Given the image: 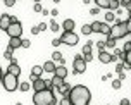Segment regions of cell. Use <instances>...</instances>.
Returning a JSON list of instances; mask_svg holds the SVG:
<instances>
[{"mask_svg": "<svg viewBox=\"0 0 131 105\" xmlns=\"http://www.w3.org/2000/svg\"><path fill=\"white\" fill-rule=\"evenodd\" d=\"M67 97L71 100V105H88L92 100V93L85 85H76L71 88Z\"/></svg>", "mask_w": 131, "mask_h": 105, "instance_id": "obj_1", "label": "cell"}, {"mask_svg": "<svg viewBox=\"0 0 131 105\" xmlns=\"http://www.w3.org/2000/svg\"><path fill=\"white\" fill-rule=\"evenodd\" d=\"M33 103L35 105H57V98L53 95L52 90H41V91H35L33 95Z\"/></svg>", "mask_w": 131, "mask_h": 105, "instance_id": "obj_2", "label": "cell"}, {"mask_svg": "<svg viewBox=\"0 0 131 105\" xmlns=\"http://www.w3.org/2000/svg\"><path fill=\"white\" fill-rule=\"evenodd\" d=\"M7 91H16L19 88V76H14L10 72H4L2 74V81H0Z\"/></svg>", "mask_w": 131, "mask_h": 105, "instance_id": "obj_3", "label": "cell"}, {"mask_svg": "<svg viewBox=\"0 0 131 105\" xmlns=\"http://www.w3.org/2000/svg\"><path fill=\"white\" fill-rule=\"evenodd\" d=\"M126 34H129L128 33V26H126V21H117L114 26H111V34L109 36H112V38H124Z\"/></svg>", "mask_w": 131, "mask_h": 105, "instance_id": "obj_4", "label": "cell"}, {"mask_svg": "<svg viewBox=\"0 0 131 105\" xmlns=\"http://www.w3.org/2000/svg\"><path fill=\"white\" fill-rule=\"evenodd\" d=\"M5 33L12 38V36H21L23 34V24H21V21H17V17H14L12 16V22L9 24V28L5 29Z\"/></svg>", "mask_w": 131, "mask_h": 105, "instance_id": "obj_5", "label": "cell"}, {"mask_svg": "<svg viewBox=\"0 0 131 105\" xmlns=\"http://www.w3.org/2000/svg\"><path fill=\"white\" fill-rule=\"evenodd\" d=\"M85 71H86V62L83 59V55H76L74 60H72V72L74 74H81Z\"/></svg>", "mask_w": 131, "mask_h": 105, "instance_id": "obj_6", "label": "cell"}, {"mask_svg": "<svg viewBox=\"0 0 131 105\" xmlns=\"http://www.w3.org/2000/svg\"><path fill=\"white\" fill-rule=\"evenodd\" d=\"M59 40H60V43H66V45L74 46L76 43H78V34L74 33V31H64Z\"/></svg>", "mask_w": 131, "mask_h": 105, "instance_id": "obj_7", "label": "cell"}, {"mask_svg": "<svg viewBox=\"0 0 131 105\" xmlns=\"http://www.w3.org/2000/svg\"><path fill=\"white\" fill-rule=\"evenodd\" d=\"M97 4L98 9H111V10H117L119 9V0H93Z\"/></svg>", "mask_w": 131, "mask_h": 105, "instance_id": "obj_8", "label": "cell"}, {"mask_svg": "<svg viewBox=\"0 0 131 105\" xmlns=\"http://www.w3.org/2000/svg\"><path fill=\"white\" fill-rule=\"evenodd\" d=\"M98 60H100L102 64H111V62H116V60H117V57H114L112 53L102 50V52H98Z\"/></svg>", "mask_w": 131, "mask_h": 105, "instance_id": "obj_9", "label": "cell"}, {"mask_svg": "<svg viewBox=\"0 0 131 105\" xmlns=\"http://www.w3.org/2000/svg\"><path fill=\"white\" fill-rule=\"evenodd\" d=\"M31 86H33L35 91H41V90H45V88H47V81H45V79H41V78H36V79H33Z\"/></svg>", "mask_w": 131, "mask_h": 105, "instance_id": "obj_10", "label": "cell"}, {"mask_svg": "<svg viewBox=\"0 0 131 105\" xmlns=\"http://www.w3.org/2000/svg\"><path fill=\"white\" fill-rule=\"evenodd\" d=\"M10 22H12V16L10 14H2V17H0V29L5 31Z\"/></svg>", "mask_w": 131, "mask_h": 105, "instance_id": "obj_11", "label": "cell"}, {"mask_svg": "<svg viewBox=\"0 0 131 105\" xmlns=\"http://www.w3.org/2000/svg\"><path fill=\"white\" fill-rule=\"evenodd\" d=\"M7 72H10V74H14V76H19L21 74V67L17 62H10V66L7 67Z\"/></svg>", "mask_w": 131, "mask_h": 105, "instance_id": "obj_12", "label": "cell"}, {"mask_svg": "<svg viewBox=\"0 0 131 105\" xmlns=\"http://www.w3.org/2000/svg\"><path fill=\"white\" fill-rule=\"evenodd\" d=\"M21 41H23L21 36H12L10 41H9V46H10L12 50H16V48H19V46H21Z\"/></svg>", "mask_w": 131, "mask_h": 105, "instance_id": "obj_13", "label": "cell"}, {"mask_svg": "<svg viewBox=\"0 0 131 105\" xmlns=\"http://www.w3.org/2000/svg\"><path fill=\"white\" fill-rule=\"evenodd\" d=\"M53 74L59 76V78H62V79H66V76H67V69H66V66H57Z\"/></svg>", "mask_w": 131, "mask_h": 105, "instance_id": "obj_14", "label": "cell"}, {"mask_svg": "<svg viewBox=\"0 0 131 105\" xmlns=\"http://www.w3.org/2000/svg\"><path fill=\"white\" fill-rule=\"evenodd\" d=\"M50 83H52V86L55 88V90H59L60 86L64 85V79H62V78H59V76H55V74H53V78L50 79Z\"/></svg>", "mask_w": 131, "mask_h": 105, "instance_id": "obj_15", "label": "cell"}, {"mask_svg": "<svg viewBox=\"0 0 131 105\" xmlns=\"http://www.w3.org/2000/svg\"><path fill=\"white\" fill-rule=\"evenodd\" d=\"M52 60H53V62H59L60 66H64V62H66V59L62 57V53H60L59 50H55V52L52 53Z\"/></svg>", "mask_w": 131, "mask_h": 105, "instance_id": "obj_16", "label": "cell"}, {"mask_svg": "<svg viewBox=\"0 0 131 105\" xmlns=\"http://www.w3.org/2000/svg\"><path fill=\"white\" fill-rule=\"evenodd\" d=\"M41 67H43V71H45V72H55V67H57V66H55L53 60H48V62H45Z\"/></svg>", "mask_w": 131, "mask_h": 105, "instance_id": "obj_17", "label": "cell"}, {"mask_svg": "<svg viewBox=\"0 0 131 105\" xmlns=\"http://www.w3.org/2000/svg\"><path fill=\"white\" fill-rule=\"evenodd\" d=\"M41 72H43V67H41V66H35L31 69V81H33V79H36V78H40Z\"/></svg>", "mask_w": 131, "mask_h": 105, "instance_id": "obj_18", "label": "cell"}, {"mask_svg": "<svg viewBox=\"0 0 131 105\" xmlns=\"http://www.w3.org/2000/svg\"><path fill=\"white\" fill-rule=\"evenodd\" d=\"M74 26H76V22L72 19H66L64 22H62V28H64V31H72L74 29Z\"/></svg>", "mask_w": 131, "mask_h": 105, "instance_id": "obj_19", "label": "cell"}, {"mask_svg": "<svg viewBox=\"0 0 131 105\" xmlns=\"http://www.w3.org/2000/svg\"><path fill=\"white\" fill-rule=\"evenodd\" d=\"M123 62H124L126 69H129V67H131V50H128V52L123 53Z\"/></svg>", "mask_w": 131, "mask_h": 105, "instance_id": "obj_20", "label": "cell"}, {"mask_svg": "<svg viewBox=\"0 0 131 105\" xmlns=\"http://www.w3.org/2000/svg\"><path fill=\"white\" fill-rule=\"evenodd\" d=\"M71 88H72L71 85H67V83H64V85L60 86V88L57 90V91H59L60 95H62V97H66V95H69V91H71Z\"/></svg>", "mask_w": 131, "mask_h": 105, "instance_id": "obj_21", "label": "cell"}, {"mask_svg": "<svg viewBox=\"0 0 131 105\" xmlns=\"http://www.w3.org/2000/svg\"><path fill=\"white\" fill-rule=\"evenodd\" d=\"M98 33H102V34H105V36H109L111 34V26L107 24V22H100V31Z\"/></svg>", "mask_w": 131, "mask_h": 105, "instance_id": "obj_22", "label": "cell"}, {"mask_svg": "<svg viewBox=\"0 0 131 105\" xmlns=\"http://www.w3.org/2000/svg\"><path fill=\"white\" fill-rule=\"evenodd\" d=\"M104 43H105V46H107V48H114V46H116V38L107 36V40H105Z\"/></svg>", "mask_w": 131, "mask_h": 105, "instance_id": "obj_23", "label": "cell"}, {"mask_svg": "<svg viewBox=\"0 0 131 105\" xmlns=\"http://www.w3.org/2000/svg\"><path fill=\"white\" fill-rule=\"evenodd\" d=\"M92 45H93V41H88L83 46V55H92Z\"/></svg>", "mask_w": 131, "mask_h": 105, "instance_id": "obj_24", "label": "cell"}, {"mask_svg": "<svg viewBox=\"0 0 131 105\" xmlns=\"http://www.w3.org/2000/svg\"><path fill=\"white\" fill-rule=\"evenodd\" d=\"M48 28H50V31H53V33H57V31L60 29V26L57 24V22H55V21H50V24H48Z\"/></svg>", "mask_w": 131, "mask_h": 105, "instance_id": "obj_25", "label": "cell"}, {"mask_svg": "<svg viewBox=\"0 0 131 105\" xmlns=\"http://www.w3.org/2000/svg\"><path fill=\"white\" fill-rule=\"evenodd\" d=\"M4 57H5V59H9L10 62H16V60H14V57H12V48H10V46H9V48L5 50V53H4Z\"/></svg>", "mask_w": 131, "mask_h": 105, "instance_id": "obj_26", "label": "cell"}, {"mask_svg": "<svg viewBox=\"0 0 131 105\" xmlns=\"http://www.w3.org/2000/svg\"><path fill=\"white\" fill-rule=\"evenodd\" d=\"M81 33L83 34H92L93 31H92V26L90 24H83V28H81Z\"/></svg>", "mask_w": 131, "mask_h": 105, "instance_id": "obj_27", "label": "cell"}, {"mask_svg": "<svg viewBox=\"0 0 131 105\" xmlns=\"http://www.w3.org/2000/svg\"><path fill=\"white\" fill-rule=\"evenodd\" d=\"M90 26H92V31H93V33H98V31H100V21H95V22H92V24H90Z\"/></svg>", "mask_w": 131, "mask_h": 105, "instance_id": "obj_28", "label": "cell"}, {"mask_svg": "<svg viewBox=\"0 0 131 105\" xmlns=\"http://www.w3.org/2000/svg\"><path fill=\"white\" fill-rule=\"evenodd\" d=\"M114 19H116V14L112 12V10H111V12H107V14H105V21H107V22H112Z\"/></svg>", "mask_w": 131, "mask_h": 105, "instance_id": "obj_29", "label": "cell"}, {"mask_svg": "<svg viewBox=\"0 0 131 105\" xmlns=\"http://www.w3.org/2000/svg\"><path fill=\"white\" fill-rule=\"evenodd\" d=\"M29 88H31L29 83H19V90L21 91H29Z\"/></svg>", "mask_w": 131, "mask_h": 105, "instance_id": "obj_30", "label": "cell"}, {"mask_svg": "<svg viewBox=\"0 0 131 105\" xmlns=\"http://www.w3.org/2000/svg\"><path fill=\"white\" fill-rule=\"evenodd\" d=\"M59 105H71V100H69V97L66 95V97H62V98L59 100Z\"/></svg>", "mask_w": 131, "mask_h": 105, "instance_id": "obj_31", "label": "cell"}, {"mask_svg": "<svg viewBox=\"0 0 131 105\" xmlns=\"http://www.w3.org/2000/svg\"><path fill=\"white\" fill-rule=\"evenodd\" d=\"M124 69H126L124 62H117V66H116V72H123Z\"/></svg>", "mask_w": 131, "mask_h": 105, "instance_id": "obj_32", "label": "cell"}, {"mask_svg": "<svg viewBox=\"0 0 131 105\" xmlns=\"http://www.w3.org/2000/svg\"><path fill=\"white\" fill-rule=\"evenodd\" d=\"M121 83H123L121 79H114V81H112V88H114V90H119V88H121Z\"/></svg>", "mask_w": 131, "mask_h": 105, "instance_id": "obj_33", "label": "cell"}, {"mask_svg": "<svg viewBox=\"0 0 131 105\" xmlns=\"http://www.w3.org/2000/svg\"><path fill=\"white\" fill-rule=\"evenodd\" d=\"M131 4V0H119V7H124V9H128V5Z\"/></svg>", "mask_w": 131, "mask_h": 105, "instance_id": "obj_34", "label": "cell"}, {"mask_svg": "<svg viewBox=\"0 0 131 105\" xmlns=\"http://www.w3.org/2000/svg\"><path fill=\"white\" fill-rule=\"evenodd\" d=\"M33 10H35V12H41V10H43L41 4H40V2H36V4H35V7H33Z\"/></svg>", "mask_w": 131, "mask_h": 105, "instance_id": "obj_35", "label": "cell"}, {"mask_svg": "<svg viewBox=\"0 0 131 105\" xmlns=\"http://www.w3.org/2000/svg\"><path fill=\"white\" fill-rule=\"evenodd\" d=\"M21 46H23V48H29V46H31V41H29V40H23V41H21Z\"/></svg>", "mask_w": 131, "mask_h": 105, "instance_id": "obj_36", "label": "cell"}, {"mask_svg": "<svg viewBox=\"0 0 131 105\" xmlns=\"http://www.w3.org/2000/svg\"><path fill=\"white\" fill-rule=\"evenodd\" d=\"M97 46H98V52L105 50V43H104V41H98V43H97Z\"/></svg>", "mask_w": 131, "mask_h": 105, "instance_id": "obj_37", "label": "cell"}, {"mask_svg": "<svg viewBox=\"0 0 131 105\" xmlns=\"http://www.w3.org/2000/svg\"><path fill=\"white\" fill-rule=\"evenodd\" d=\"M4 4H5L7 7H12L14 4H16V0H4Z\"/></svg>", "mask_w": 131, "mask_h": 105, "instance_id": "obj_38", "label": "cell"}, {"mask_svg": "<svg viewBox=\"0 0 131 105\" xmlns=\"http://www.w3.org/2000/svg\"><path fill=\"white\" fill-rule=\"evenodd\" d=\"M40 33V28L38 26H33L31 28V34H38Z\"/></svg>", "mask_w": 131, "mask_h": 105, "instance_id": "obj_39", "label": "cell"}, {"mask_svg": "<svg viewBox=\"0 0 131 105\" xmlns=\"http://www.w3.org/2000/svg\"><path fill=\"white\" fill-rule=\"evenodd\" d=\"M38 28H40V31H45L47 28H48V24H45V22H41V24H38Z\"/></svg>", "mask_w": 131, "mask_h": 105, "instance_id": "obj_40", "label": "cell"}, {"mask_svg": "<svg viewBox=\"0 0 131 105\" xmlns=\"http://www.w3.org/2000/svg\"><path fill=\"white\" fill-rule=\"evenodd\" d=\"M98 12H100V9H98V7H95V9H92V10H90V14H92V16H97Z\"/></svg>", "mask_w": 131, "mask_h": 105, "instance_id": "obj_41", "label": "cell"}, {"mask_svg": "<svg viewBox=\"0 0 131 105\" xmlns=\"http://www.w3.org/2000/svg\"><path fill=\"white\" fill-rule=\"evenodd\" d=\"M52 45H53V46H59V45H60V40H59V38L52 40Z\"/></svg>", "mask_w": 131, "mask_h": 105, "instance_id": "obj_42", "label": "cell"}, {"mask_svg": "<svg viewBox=\"0 0 131 105\" xmlns=\"http://www.w3.org/2000/svg\"><path fill=\"white\" fill-rule=\"evenodd\" d=\"M126 26H128V33H131V17L126 21Z\"/></svg>", "mask_w": 131, "mask_h": 105, "instance_id": "obj_43", "label": "cell"}, {"mask_svg": "<svg viewBox=\"0 0 131 105\" xmlns=\"http://www.w3.org/2000/svg\"><path fill=\"white\" fill-rule=\"evenodd\" d=\"M119 74V79H121V81H123V79H126V72L123 71V72H117Z\"/></svg>", "mask_w": 131, "mask_h": 105, "instance_id": "obj_44", "label": "cell"}, {"mask_svg": "<svg viewBox=\"0 0 131 105\" xmlns=\"http://www.w3.org/2000/svg\"><path fill=\"white\" fill-rule=\"evenodd\" d=\"M128 50H131V41L124 45V50H123V52H128Z\"/></svg>", "mask_w": 131, "mask_h": 105, "instance_id": "obj_45", "label": "cell"}, {"mask_svg": "<svg viewBox=\"0 0 131 105\" xmlns=\"http://www.w3.org/2000/svg\"><path fill=\"white\" fill-rule=\"evenodd\" d=\"M57 14H59V10H57V9H53V10H50V16H52V17H55Z\"/></svg>", "mask_w": 131, "mask_h": 105, "instance_id": "obj_46", "label": "cell"}, {"mask_svg": "<svg viewBox=\"0 0 131 105\" xmlns=\"http://www.w3.org/2000/svg\"><path fill=\"white\" fill-rule=\"evenodd\" d=\"M121 105H129V100H128V98H123V100H121Z\"/></svg>", "mask_w": 131, "mask_h": 105, "instance_id": "obj_47", "label": "cell"}, {"mask_svg": "<svg viewBox=\"0 0 131 105\" xmlns=\"http://www.w3.org/2000/svg\"><path fill=\"white\" fill-rule=\"evenodd\" d=\"M90 2H92V0H83V4H85V5H88Z\"/></svg>", "mask_w": 131, "mask_h": 105, "instance_id": "obj_48", "label": "cell"}, {"mask_svg": "<svg viewBox=\"0 0 131 105\" xmlns=\"http://www.w3.org/2000/svg\"><path fill=\"white\" fill-rule=\"evenodd\" d=\"M2 74H4V72H2V67H0V81H2Z\"/></svg>", "mask_w": 131, "mask_h": 105, "instance_id": "obj_49", "label": "cell"}, {"mask_svg": "<svg viewBox=\"0 0 131 105\" xmlns=\"http://www.w3.org/2000/svg\"><path fill=\"white\" fill-rule=\"evenodd\" d=\"M36 2H40V0H35V4H36Z\"/></svg>", "mask_w": 131, "mask_h": 105, "instance_id": "obj_50", "label": "cell"}, {"mask_svg": "<svg viewBox=\"0 0 131 105\" xmlns=\"http://www.w3.org/2000/svg\"><path fill=\"white\" fill-rule=\"evenodd\" d=\"M16 2H17V0H16Z\"/></svg>", "mask_w": 131, "mask_h": 105, "instance_id": "obj_51", "label": "cell"}]
</instances>
